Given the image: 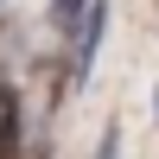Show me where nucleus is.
<instances>
[{"mask_svg": "<svg viewBox=\"0 0 159 159\" xmlns=\"http://www.w3.org/2000/svg\"><path fill=\"white\" fill-rule=\"evenodd\" d=\"M83 7H89V0H51V25H57V32H70Z\"/></svg>", "mask_w": 159, "mask_h": 159, "instance_id": "nucleus-1", "label": "nucleus"}, {"mask_svg": "<svg viewBox=\"0 0 159 159\" xmlns=\"http://www.w3.org/2000/svg\"><path fill=\"white\" fill-rule=\"evenodd\" d=\"M96 159H121V127H115V121L102 127V147H96Z\"/></svg>", "mask_w": 159, "mask_h": 159, "instance_id": "nucleus-2", "label": "nucleus"}, {"mask_svg": "<svg viewBox=\"0 0 159 159\" xmlns=\"http://www.w3.org/2000/svg\"><path fill=\"white\" fill-rule=\"evenodd\" d=\"M153 108H159V89H153Z\"/></svg>", "mask_w": 159, "mask_h": 159, "instance_id": "nucleus-3", "label": "nucleus"}]
</instances>
